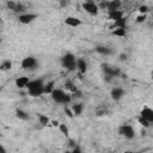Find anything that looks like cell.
<instances>
[{
  "mask_svg": "<svg viewBox=\"0 0 153 153\" xmlns=\"http://www.w3.org/2000/svg\"><path fill=\"white\" fill-rule=\"evenodd\" d=\"M82 6H83V10L86 11V12H88L89 15H91V16H97L98 10H99L98 5H96L95 3H92L91 0H88V1L83 3Z\"/></svg>",
  "mask_w": 153,
  "mask_h": 153,
  "instance_id": "cell-5",
  "label": "cell"
},
{
  "mask_svg": "<svg viewBox=\"0 0 153 153\" xmlns=\"http://www.w3.org/2000/svg\"><path fill=\"white\" fill-rule=\"evenodd\" d=\"M29 82H30V79L28 78V76H19V78L16 79V86L18 89H24V88L28 86Z\"/></svg>",
  "mask_w": 153,
  "mask_h": 153,
  "instance_id": "cell-13",
  "label": "cell"
},
{
  "mask_svg": "<svg viewBox=\"0 0 153 153\" xmlns=\"http://www.w3.org/2000/svg\"><path fill=\"white\" fill-rule=\"evenodd\" d=\"M28 91H29V95H30L31 97H38V96H41V95H43V93H44L43 86H41V88H36V89H31V90H28Z\"/></svg>",
  "mask_w": 153,
  "mask_h": 153,
  "instance_id": "cell-18",
  "label": "cell"
},
{
  "mask_svg": "<svg viewBox=\"0 0 153 153\" xmlns=\"http://www.w3.org/2000/svg\"><path fill=\"white\" fill-rule=\"evenodd\" d=\"M96 51L98 54H102V55H110V54H113V50L109 47H105V46H97L96 47Z\"/></svg>",
  "mask_w": 153,
  "mask_h": 153,
  "instance_id": "cell-15",
  "label": "cell"
},
{
  "mask_svg": "<svg viewBox=\"0 0 153 153\" xmlns=\"http://www.w3.org/2000/svg\"><path fill=\"white\" fill-rule=\"evenodd\" d=\"M12 68V62L10 61V60H5L4 62H3V65H1V69L3 71H9V69H11Z\"/></svg>",
  "mask_w": 153,
  "mask_h": 153,
  "instance_id": "cell-26",
  "label": "cell"
},
{
  "mask_svg": "<svg viewBox=\"0 0 153 153\" xmlns=\"http://www.w3.org/2000/svg\"><path fill=\"white\" fill-rule=\"evenodd\" d=\"M65 89L67 90V91H69V92H72V93H74L75 91H78L79 89L78 88H76L71 80H67L66 83H65Z\"/></svg>",
  "mask_w": 153,
  "mask_h": 153,
  "instance_id": "cell-23",
  "label": "cell"
},
{
  "mask_svg": "<svg viewBox=\"0 0 153 153\" xmlns=\"http://www.w3.org/2000/svg\"><path fill=\"white\" fill-rule=\"evenodd\" d=\"M102 69L105 74L108 75H111V76H118L120 75V69L118 68H115V67H111L107 63H103L102 65Z\"/></svg>",
  "mask_w": 153,
  "mask_h": 153,
  "instance_id": "cell-7",
  "label": "cell"
},
{
  "mask_svg": "<svg viewBox=\"0 0 153 153\" xmlns=\"http://www.w3.org/2000/svg\"><path fill=\"white\" fill-rule=\"evenodd\" d=\"M37 65H38L37 60H36L35 57H32V56L24 57L23 61H22V63H21L22 68H23V69H26V71H32V69H35V68L37 67Z\"/></svg>",
  "mask_w": 153,
  "mask_h": 153,
  "instance_id": "cell-4",
  "label": "cell"
},
{
  "mask_svg": "<svg viewBox=\"0 0 153 153\" xmlns=\"http://www.w3.org/2000/svg\"><path fill=\"white\" fill-rule=\"evenodd\" d=\"M152 79H153V71H152Z\"/></svg>",
  "mask_w": 153,
  "mask_h": 153,
  "instance_id": "cell-41",
  "label": "cell"
},
{
  "mask_svg": "<svg viewBox=\"0 0 153 153\" xmlns=\"http://www.w3.org/2000/svg\"><path fill=\"white\" fill-rule=\"evenodd\" d=\"M123 15H124V12H123V11H121V10L108 11V17H109L111 21H114V22H116V21H118V19L123 18Z\"/></svg>",
  "mask_w": 153,
  "mask_h": 153,
  "instance_id": "cell-9",
  "label": "cell"
},
{
  "mask_svg": "<svg viewBox=\"0 0 153 153\" xmlns=\"http://www.w3.org/2000/svg\"><path fill=\"white\" fill-rule=\"evenodd\" d=\"M141 135H142V136H145V135H146V132H145V130H143V129H142V130H141Z\"/></svg>",
  "mask_w": 153,
  "mask_h": 153,
  "instance_id": "cell-40",
  "label": "cell"
},
{
  "mask_svg": "<svg viewBox=\"0 0 153 153\" xmlns=\"http://www.w3.org/2000/svg\"><path fill=\"white\" fill-rule=\"evenodd\" d=\"M41 86H44V82L43 79H35V80H30L26 89L28 90H31V89H36V88H41Z\"/></svg>",
  "mask_w": 153,
  "mask_h": 153,
  "instance_id": "cell-14",
  "label": "cell"
},
{
  "mask_svg": "<svg viewBox=\"0 0 153 153\" xmlns=\"http://www.w3.org/2000/svg\"><path fill=\"white\" fill-rule=\"evenodd\" d=\"M109 6V0H101V3L98 4V7L101 10H108Z\"/></svg>",
  "mask_w": 153,
  "mask_h": 153,
  "instance_id": "cell-29",
  "label": "cell"
},
{
  "mask_svg": "<svg viewBox=\"0 0 153 153\" xmlns=\"http://www.w3.org/2000/svg\"><path fill=\"white\" fill-rule=\"evenodd\" d=\"M72 152H73V153H80V152H82V149H80V147H79V146H74V147L72 148Z\"/></svg>",
  "mask_w": 153,
  "mask_h": 153,
  "instance_id": "cell-38",
  "label": "cell"
},
{
  "mask_svg": "<svg viewBox=\"0 0 153 153\" xmlns=\"http://www.w3.org/2000/svg\"><path fill=\"white\" fill-rule=\"evenodd\" d=\"M113 78H114V76H111V75H108V74H105V76H104V82H105V83H111Z\"/></svg>",
  "mask_w": 153,
  "mask_h": 153,
  "instance_id": "cell-36",
  "label": "cell"
},
{
  "mask_svg": "<svg viewBox=\"0 0 153 153\" xmlns=\"http://www.w3.org/2000/svg\"><path fill=\"white\" fill-rule=\"evenodd\" d=\"M51 98L59 104H68L72 101V95H68L62 90L54 89V91L51 92Z\"/></svg>",
  "mask_w": 153,
  "mask_h": 153,
  "instance_id": "cell-1",
  "label": "cell"
},
{
  "mask_svg": "<svg viewBox=\"0 0 153 153\" xmlns=\"http://www.w3.org/2000/svg\"><path fill=\"white\" fill-rule=\"evenodd\" d=\"M72 96L75 97V98H82L83 97V92L80 90H78V91H75L74 93H72Z\"/></svg>",
  "mask_w": 153,
  "mask_h": 153,
  "instance_id": "cell-34",
  "label": "cell"
},
{
  "mask_svg": "<svg viewBox=\"0 0 153 153\" xmlns=\"http://www.w3.org/2000/svg\"><path fill=\"white\" fill-rule=\"evenodd\" d=\"M76 69L80 72V74L86 73L88 71V63L84 59H76Z\"/></svg>",
  "mask_w": 153,
  "mask_h": 153,
  "instance_id": "cell-12",
  "label": "cell"
},
{
  "mask_svg": "<svg viewBox=\"0 0 153 153\" xmlns=\"http://www.w3.org/2000/svg\"><path fill=\"white\" fill-rule=\"evenodd\" d=\"M37 117H38V122H40V124H42V126H48V123L50 122L49 117H48V116H46V115H43V114H38V115H37Z\"/></svg>",
  "mask_w": 153,
  "mask_h": 153,
  "instance_id": "cell-24",
  "label": "cell"
},
{
  "mask_svg": "<svg viewBox=\"0 0 153 153\" xmlns=\"http://www.w3.org/2000/svg\"><path fill=\"white\" fill-rule=\"evenodd\" d=\"M51 124H53L54 127H59V126H60V123H59V121H51Z\"/></svg>",
  "mask_w": 153,
  "mask_h": 153,
  "instance_id": "cell-39",
  "label": "cell"
},
{
  "mask_svg": "<svg viewBox=\"0 0 153 153\" xmlns=\"http://www.w3.org/2000/svg\"><path fill=\"white\" fill-rule=\"evenodd\" d=\"M118 134L122 135V136H124L128 140H132L135 136V130H134V128L130 124H122L118 128Z\"/></svg>",
  "mask_w": 153,
  "mask_h": 153,
  "instance_id": "cell-3",
  "label": "cell"
},
{
  "mask_svg": "<svg viewBox=\"0 0 153 153\" xmlns=\"http://www.w3.org/2000/svg\"><path fill=\"white\" fill-rule=\"evenodd\" d=\"M16 13H22V12H24L25 11V7L23 6V4L22 3H17L16 4V7H15V10H13Z\"/></svg>",
  "mask_w": 153,
  "mask_h": 153,
  "instance_id": "cell-28",
  "label": "cell"
},
{
  "mask_svg": "<svg viewBox=\"0 0 153 153\" xmlns=\"http://www.w3.org/2000/svg\"><path fill=\"white\" fill-rule=\"evenodd\" d=\"M59 3H60L61 7H66L68 5V0H59Z\"/></svg>",
  "mask_w": 153,
  "mask_h": 153,
  "instance_id": "cell-37",
  "label": "cell"
},
{
  "mask_svg": "<svg viewBox=\"0 0 153 153\" xmlns=\"http://www.w3.org/2000/svg\"><path fill=\"white\" fill-rule=\"evenodd\" d=\"M111 35L117 36V37H126L127 36V30L123 28H116L115 30L111 31Z\"/></svg>",
  "mask_w": 153,
  "mask_h": 153,
  "instance_id": "cell-19",
  "label": "cell"
},
{
  "mask_svg": "<svg viewBox=\"0 0 153 153\" xmlns=\"http://www.w3.org/2000/svg\"><path fill=\"white\" fill-rule=\"evenodd\" d=\"M63 110H65V113H66V115H67V116H68L69 118H73V117L75 116L72 109H69V108H67V107H65V109H63Z\"/></svg>",
  "mask_w": 153,
  "mask_h": 153,
  "instance_id": "cell-30",
  "label": "cell"
},
{
  "mask_svg": "<svg viewBox=\"0 0 153 153\" xmlns=\"http://www.w3.org/2000/svg\"><path fill=\"white\" fill-rule=\"evenodd\" d=\"M61 62H62V66L68 71H73L76 68V57L72 53H67L66 55H63L61 59Z\"/></svg>",
  "mask_w": 153,
  "mask_h": 153,
  "instance_id": "cell-2",
  "label": "cell"
},
{
  "mask_svg": "<svg viewBox=\"0 0 153 153\" xmlns=\"http://www.w3.org/2000/svg\"><path fill=\"white\" fill-rule=\"evenodd\" d=\"M140 115L143 116L145 118H147V120L151 122V124H153V109H151V108H148V107H145V108L141 110Z\"/></svg>",
  "mask_w": 153,
  "mask_h": 153,
  "instance_id": "cell-11",
  "label": "cell"
},
{
  "mask_svg": "<svg viewBox=\"0 0 153 153\" xmlns=\"http://www.w3.org/2000/svg\"><path fill=\"white\" fill-rule=\"evenodd\" d=\"M37 17H38V16L35 15V13H22V15L18 16V21H19V23H22V24H30V23H32Z\"/></svg>",
  "mask_w": 153,
  "mask_h": 153,
  "instance_id": "cell-6",
  "label": "cell"
},
{
  "mask_svg": "<svg viewBox=\"0 0 153 153\" xmlns=\"http://www.w3.org/2000/svg\"><path fill=\"white\" fill-rule=\"evenodd\" d=\"M138 122H139V123H140V124H141L143 128H148V127L151 126V122H149L147 118H145L143 116H141V115L139 116V118H138Z\"/></svg>",
  "mask_w": 153,
  "mask_h": 153,
  "instance_id": "cell-25",
  "label": "cell"
},
{
  "mask_svg": "<svg viewBox=\"0 0 153 153\" xmlns=\"http://www.w3.org/2000/svg\"><path fill=\"white\" fill-rule=\"evenodd\" d=\"M72 110H73V113H74L75 116H80L82 113H83V104L82 103H75L72 107Z\"/></svg>",
  "mask_w": 153,
  "mask_h": 153,
  "instance_id": "cell-22",
  "label": "cell"
},
{
  "mask_svg": "<svg viewBox=\"0 0 153 153\" xmlns=\"http://www.w3.org/2000/svg\"><path fill=\"white\" fill-rule=\"evenodd\" d=\"M59 129H60V132L65 135V136H68V134H69V130H68V127L66 126V124H63V123H60V126H59Z\"/></svg>",
  "mask_w": 153,
  "mask_h": 153,
  "instance_id": "cell-27",
  "label": "cell"
},
{
  "mask_svg": "<svg viewBox=\"0 0 153 153\" xmlns=\"http://www.w3.org/2000/svg\"><path fill=\"white\" fill-rule=\"evenodd\" d=\"M65 24L66 25H68V26H72V28H76V26H79V25H82V21L80 19H78L76 17H67L66 19H65Z\"/></svg>",
  "mask_w": 153,
  "mask_h": 153,
  "instance_id": "cell-8",
  "label": "cell"
},
{
  "mask_svg": "<svg viewBox=\"0 0 153 153\" xmlns=\"http://www.w3.org/2000/svg\"><path fill=\"white\" fill-rule=\"evenodd\" d=\"M139 12H140L141 15H147V12H148V6H146V5L139 6Z\"/></svg>",
  "mask_w": 153,
  "mask_h": 153,
  "instance_id": "cell-31",
  "label": "cell"
},
{
  "mask_svg": "<svg viewBox=\"0 0 153 153\" xmlns=\"http://www.w3.org/2000/svg\"><path fill=\"white\" fill-rule=\"evenodd\" d=\"M16 116H17V118L23 120V121H28L29 120V114L26 111L22 110V109H17L16 110Z\"/></svg>",
  "mask_w": 153,
  "mask_h": 153,
  "instance_id": "cell-20",
  "label": "cell"
},
{
  "mask_svg": "<svg viewBox=\"0 0 153 153\" xmlns=\"http://www.w3.org/2000/svg\"><path fill=\"white\" fill-rule=\"evenodd\" d=\"M121 5H122V4H121L120 0H110L107 11H115V10H118V9L121 7Z\"/></svg>",
  "mask_w": 153,
  "mask_h": 153,
  "instance_id": "cell-16",
  "label": "cell"
},
{
  "mask_svg": "<svg viewBox=\"0 0 153 153\" xmlns=\"http://www.w3.org/2000/svg\"><path fill=\"white\" fill-rule=\"evenodd\" d=\"M16 4H17V3H15V1H11V0H9L6 5H7V7H9L10 10H12V11H13V10H15V7H16Z\"/></svg>",
  "mask_w": 153,
  "mask_h": 153,
  "instance_id": "cell-33",
  "label": "cell"
},
{
  "mask_svg": "<svg viewBox=\"0 0 153 153\" xmlns=\"http://www.w3.org/2000/svg\"><path fill=\"white\" fill-rule=\"evenodd\" d=\"M116 28H123V29H127V22H126V18H121L116 22H114V25L110 26V29H116Z\"/></svg>",
  "mask_w": 153,
  "mask_h": 153,
  "instance_id": "cell-17",
  "label": "cell"
},
{
  "mask_svg": "<svg viewBox=\"0 0 153 153\" xmlns=\"http://www.w3.org/2000/svg\"><path fill=\"white\" fill-rule=\"evenodd\" d=\"M118 59H120V61H127L128 60V55L126 53H122V54H120Z\"/></svg>",
  "mask_w": 153,
  "mask_h": 153,
  "instance_id": "cell-35",
  "label": "cell"
},
{
  "mask_svg": "<svg viewBox=\"0 0 153 153\" xmlns=\"http://www.w3.org/2000/svg\"><path fill=\"white\" fill-rule=\"evenodd\" d=\"M110 95H111V98L114 101H120L124 96V90L121 89V88H115V89L111 90V93Z\"/></svg>",
  "mask_w": 153,
  "mask_h": 153,
  "instance_id": "cell-10",
  "label": "cell"
},
{
  "mask_svg": "<svg viewBox=\"0 0 153 153\" xmlns=\"http://www.w3.org/2000/svg\"><path fill=\"white\" fill-rule=\"evenodd\" d=\"M54 85H55V83L54 82H49V83H47V84H44V86H43V90H44V93L46 95H51V92L54 91Z\"/></svg>",
  "mask_w": 153,
  "mask_h": 153,
  "instance_id": "cell-21",
  "label": "cell"
},
{
  "mask_svg": "<svg viewBox=\"0 0 153 153\" xmlns=\"http://www.w3.org/2000/svg\"><path fill=\"white\" fill-rule=\"evenodd\" d=\"M146 15H140V16H138L136 17V23H143L145 21H146Z\"/></svg>",
  "mask_w": 153,
  "mask_h": 153,
  "instance_id": "cell-32",
  "label": "cell"
}]
</instances>
